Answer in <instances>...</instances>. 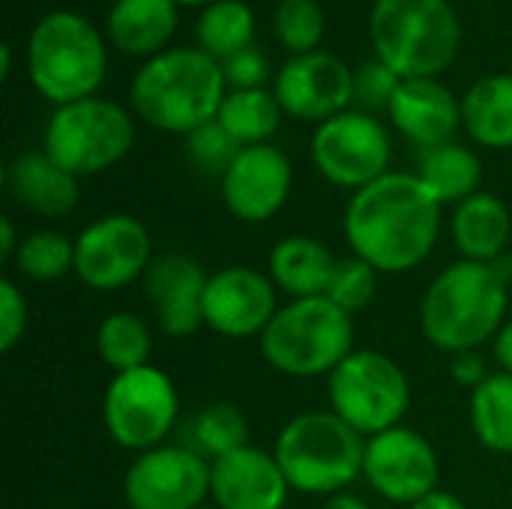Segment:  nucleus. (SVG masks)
<instances>
[{
  "label": "nucleus",
  "mask_w": 512,
  "mask_h": 509,
  "mask_svg": "<svg viewBox=\"0 0 512 509\" xmlns=\"http://www.w3.org/2000/svg\"><path fill=\"white\" fill-rule=\"evenodd\" d=\"M441 234V204L417 174L387 171L357 189L345 207V240L351 252L378 273L420 267Z\"/></svg>",
  "instance_id": "1"
},
{
  "label": "nucleus",
  "mask_w": 512,
  "mask_h": 509,
  "mask_svg": "<svg viewBox=\"0 0 512 509\" xmlns=\"http://www.w3.org/2000/svg\"><path fill=\"white\" fill-rule=\"evenodd\" d=\"M507 285L489 264L456 261L435 276L420 303V330L438 351L462 354L495 342L507 324Z\"/></svg>",
  "instance_id": "2"
},
{
  "label": "nucleus",
  "mask_w": 512,
  "mask_h": 509,
  "mask_svg": "<svg viewBox=\"0 0 512 509\" xmlns=\"http://www.w3.org/2000/svg\"><path fill=\"white\" fill-rule=\"evenodd\" d=\"M225 102V72L204 48H174L147 60L132 81L135 111L156 129L195 132L216 120Z\"/></svg>",
  "instance_id": "3"
},
{
  "label": "nucleus",
  "mask_w": 512,
  "mask_h": 509,
  "mask_svg": "<svg viewBox=\"0 0 512 509\" xmlns=\"http://www.w3.org/2000/svg\"><path fill=\"white\" fill-rule=\"evenodd\" d=\"M273 456L294 492L330 498L363 474L366 438L333 411H306L285 423Z\"/></svg>",
  "instance_id": "4"
},
{
  "label": "nucleus",
  "mask_w": 512,
  "mask_h": 509,
  "mask_svg": "<svg viewBox=\"0 0 512 509\" xmlns=\"http://www.w3.org/2000/svg\"><path fill=\"white\" fill-rule=\"evenodd\" d=\"M372 42L399 78H432L459 51V18L447 0H375Z\"/></svg>",
  "instance_id": "5"
},
{
  "label": "nucleus",
  "mask_w": 512,
  "mask_h": 509,
  "mask_svg": "<svg viewBox=\"0 0 512 509\" xmlns=\"http://www.w3.org/2000/svg\"><path fill=\"white\" fill-rule=\"evenodd\" d=\"M354 351V321L327 297L282 306L261 333L264 360L291 378L330 375Z\"/></svg>",
  "instance_id": "6"
},
{
  "label": "nucleus",
  "mask_w": 512,
  "mask_h": 509,
  "mask_svg": "<svg viewBox=\"0 0 512 509\" xmlns=\"http://www.w3.org/2000/svg\"><path fill=\"white\" fill-rule=\"evenodd\" d=\"M27 69L45 99L69 105L93 96V90L102 84L105 45L84 15L60 9L33 27Z\"/></svg>",
  "instance_id": "7"
},
{
  "label": "nucleus",
  "mask_w": 512,
  "mask_h": 509,
  "mask_svg": "<svg viewBox=\"0 0 512 509\" xmlns=\"http://www.w3.org/2000/svg\"><path fill=\"white\" fill-rule=\"evenodd\" d=\"M330 411L363 438L402 426L411 408V384L396 360L381 351H351L327 375Z\"/></svg>",
  "instance_id": "8"
},
{
  "label": "nucleus",
  "mask_w": 512,
  "mask_h": 509,
  "mask_svg": "<svg viewBox=\"0 0 512 509\" xmlns=\"http://www.w3.org/2000/svg\"><path fill=\"white\" fill-rule=\"evenodd\" d=\"M135 138L129 114L108 99H78L60 105L45 129V153L75 177L117 165Z\"/></svg>",
  "instance_id": "9"
},
{
  "label": "nucleus",
  "mask_w": 512,
  "mask_h": 509,
  "mask_svg": "<svg viewBox=\"0 0 512 509\" xmlns=\"http://www.w3.org/2000/svg\"><path fill=\"white\" fill-rule=\"evenodd\" d=\"M180 414L174 381L153 366L120 372L111 378L102 399L105 432L114 444L132 453L162 447Z\"/></svg>",
  "instance_id": "10"
},
{
  "label": "nucleus",
  "mask_w": 512,
  "mask_h": 509,
  "mask_svg": "<svg viewBox=\"0 0 512 509\" xmlns=\"http://www.w3.org/2000/svg\"><path fill=\"white\" fill-rule=\"evenodd\" d=\"M312 159L333 186L357 192L387 174L390 138L372 114L342 111L312 135Z\"/></svg>",
  "instance_id": "11"
},
{
  "label": "nucleus",
  "mask_w": 512,
  "mask_h": 509,
  "mask_svg": "<svg viewBox=\"0 0 512 509\" xmlns=\"http://www.w3.org/2000/svg\"><path fill=\"white\" fill-rule=\"evenodd\" d=\"M150 231L129 213H111L75 237V276L93 291H120L153 264Z\"/></svg>",
  "instance_id": "12"
},
{
  "label": "nucleus",
  "mask_w": 512,
  "mask_h": 509,
  "mask_svg": "<svg viewBox=\"0 0 512 509\" xmlns=\"http://www.w3.org/2000/svg\"><path fill=\"white\" fill-rule=\"evenodd\" d=\"M129 509H195L210 498V462L183 444H162L129 465L123 480Z\"/></svg>",
  "instance_id": "13"
},
{
  "label": "nucleus",
  "mask_w": 512,
  "mask_h": 509,
  "mask_svg": "<svg viewBox=\"0 0 512 509\" xmlns=\"http://www.w3.org/2000/svg\"><path fill=\"white\" fill-rule=\"evenodd\" d=\"M438 474V453L417 429L396 426L366 438L363 477L384 501L414 507L438 492Z\"/></svg>",
  "instance_id": "14"
},
{
  "label": "nucleus",
  "mask_w": 512,
  "mask_h": 509,
  "mask_svg": "<svg viewBox=\"0 0 512 509\" xmlns=\"http://www.w3.org/2000/svg\"><path fill=\"white\" fill-rule=\"evenodd\" d=\"M276 306V285L255 267H225L207 279L204 327L225 339H252L267 330Z\"/></svg>",
  "instance_id": "15"
},
{
  "label": "nucleus",
  "mask_w": 512,
  "mask_h": 509,
  "mask_svg": "<svg viewBox=\"0 0 512 509\" xmlns=\"http://www.w3.org/2000/svg\"><path fill=\"white\" fill-rule=\"evenodd\" d=\"M276 99L291 117L324 123L354 99V72L327 51L297 54L276 75Z\"/></svg>",
  "instance_id": "16"
},
{
  "label": "nucleus",
  "mask_w": 512,
  "mask_h": 509,
  "mask_svg": "<svg viewBox=\"0 0 512 509\" xmlns=\"http://www.w3.org/2000/svg\"><path fill=\"white\" fill-rule=\"evenodd\" d=\"M291 162L273 144L243 147L222 177L225 207L249 225L273 219L291 195Z\"/></svg>",
  "instance_id": "17"
},
{
  "label": "nucleus",
  "mask_w": 512,
  "mask_h": 509,
  "mask_svg": "<svg viewBox=\"0 0 512 509\" xmlns=\"http://www.w3.org/2000/svg\"><path fill=\"white\" fill-rule=\"evenodd\" d=\"M207 273L189 255L171 252L153 258L144 273V291L156 312V324L171 339H186L204 327V288Z\"/></svg>",
  "instance_id": "18"
},
{
  "label": "nucleus",
  "mask_w": 512,
  "mask_h": 509,
  "mask_svg": "<svg viewBox=\"0 0 512 509\" xmlns=\"http://www.w3.org/2000/svg\"><path fill=\"white\" fill-rule=\"evenodd\" d=\"M288 492L276 456L261 447L246 444L210 462V498L219 509H282Z\"/></svg>",
  "instance_id": "19"
},
{
  "label": "nucleus",
  "mask_w": 512,
  "mask_h": 509,
  "mask_svg": "<svg viewBox=\"0 0 512 509\" xmlns=\"http://www.w3.org/2000/svg\"><path fill=\"white\" fill-rule=\"evenodd\" d=\"M387 111L396 129L426 150L450 144L462 123V105L435 78H402Z\"/></svg>",
  "instance_id": "20"
},
{
  "label": "nucleus",
  "mask_w": 512,
  "mask_h": 509,
  "mask_svg": "<svg viewBox=\"0 0 512 509\" xmlns=\"http://www.w3.org/2000/svg\"><path fill=\"white\" fill-rule=\"evenodd\" d=\"M12 198L42 219L69 216L78 204V177L60 168L45 150L18 156L6 171Z\"/></svg>",
  "instance_id": "21"
},
{
  "label": "nucleus",
  "mask_w": 512,
  "mask_h": 509,
  "mask_svg": "<svg viewBox=\"0 0 512 509\" xmlns=\"http://www.w3.org/2000/svg\"><path fill=\"white\" fill-rule=\"evenodd\" d=\"M512 219L507 204L489 192H477L456 204L453 213V243L462 252V261L492 264L510 252Z\"/></svg>",
  "instance_id": "22"
},
{
  "label": "nucleus",
  "mask_w": 512,
  "mask_h": 509,
  "mask_svg": "<svg viewBox=\"0 0 512 509\" xmlns=\"http://www.w3.org/2000/svg\"><path fill=\"white\" fill-rule=\"evenodd\" d=\"M267 267L279 291H285L291 300H303V297L327 294L333 270H336V258L321 240L294 234L273 246Z\"/></svg>",
  "instance_id": "23"
},
{
  "label": "nucleus",
  "mask_w": 512,
  "mask_h": 509,
  "mask_svg": "<svg viewBox=\"0 0 512 509\" xmlns=\"http://www.w3.org/2000/svg\"><path fill=\"white\" fill-rule=\"evenodd\" d=\"M177 27L174 0H117L108 12V33L129 54H150Z\"/></svg>",
  "instance_id": "24"
},
{
  "label": "nucleus",
  "mask_w": 512,
  "mask_h": 509,
  "mask_svg": "<svg viewBox=\"0 0 512 509\" xmlns=\"http://www.w3.org/2000/svg\"><path fill=\"white\" fill-rule=\"evenodd\" d=\"M462 120L483 147H512V75H489L462 99Z\"/></svg>",
  "instance_id": "25"
},
{
  "label": "nucleus",
  "mask_w": 512,
  "mask_h": 509,
  "mask_svg": "<svg viewBox=\"0 0 512 509\" xmlns=\"http://www.w3.org/2000/svg\"><path fill=\"white\" fill-rule=\"evenodd\" d=\"M417 177L438 198L441 207L444 204H462L465 198L477 195L483 165L468 147L450 141L441 147H429L423 153Z\"/></svg>",
  "instance_id": "26"
},
{
  "label": "nucleus",
  "mask_w": 512,
  "mask_h": 509,
  "mask_svg": "<svg viewBox=\"0 0 512 509\" xmlns=\"http://www.w3.org/2000/svg\"><path fill=\"white\" fill-rule=\"evenodd\" d=\"M279 117H282V105L276 93H267L264 87L225 93V102L216 114L219 126L240 147L267 144V138L279 129Z\"/></svg>",
  "instance_id": "27"
},
{
  "label": "nucleus",
  "mask_w": 512,
  "mask_h": 509,
  "mask_svg": "<svg viewBox=\"0 0 512 509\" xmlns=\"http://www.w3.org/2000/svg\"><path fill=\"white\" fill-rule=\"evenodd\" d=\"M249 438V426L246 417L240 414V408L228 405V402H216L201 408L180 435V444L192 453H198L207 462H216L240 447H246Z\"/></svg>",
  "instance_id": "28"
},
{
  "label": "nucleus",
  "mask_w": 512,
  "mask_h": 509,
  "mask_svg": "<svg viewBox=\"0 0 512 509\" xmlns=\"http://www.w3.org/2000/svg\"><path fill=\"white\" fill-rule=\"evenodd\" d=\"M471 429L492 453H512V375H489L471 393Z\"/></svg>",
  "instance_id": "29"
},
{
  "label": "nucleus",
  "mask_w": 512,
  "mask_h": 509,
  "mask_svg": "<svg viewBox=\"0 0 512 509\" xmlns=\"http://www.w3.org/2000/svg\"><path fill=\"white\" fill-rule=\"evenodd\" d=\"M96 351L114 369V375H120V372H132V369L147 366L150 351H153V339H150L147 324L138 315L114 312L96 330Z\"/></svg>",
  "instance_id": "30"
},
{
  "label": "nucleus",
  "mask_w": 512,
  "mask_h": 509,
  "mask_svg": "<svg viewBox=\"0 0 512 509\" xmlns=\"http://www.w3.org/2000/svg\"><path fill=\"white\" fill-rule=\"evenodd\" d=\"M252 33H255L252 9L240 0H216L198 18L201 48L216 60H228L231 54L249 48Z\"/></svg>",
  "instance_id": "31"
},
{
  "label": "nucleus",
  "mask_w": 512,
  "mask_h": 509,
  "mask_svg": "<svg viewBox=\"0 0 512 509\" xmlns=\"http://www.w3.org/2000/svg\"><path fill=\"white\" fill-rule=\"evenodd\" d=\"M12 264L30 282H54L75 270V240L60 231H33L21 237Z\"/></svg>",
  "instance_id": "32"
},
{
  "label": "nucleus",
  "mask_w": 512,
  "mask_h": 509,
  "mask_svg": "<svg viewBox=\"0 0 512 509\" xmlns=\"http://www.w3.org/2000/svg\"><path fill=\"white\" fill-rule=\"evenodd\" d=\"M378 270L357 258V255H348V258H339L336 261V270H333V279H330V288H327V300H333L342 312H348L351 318L357 312H363L375 294H378Z\"/></svg>",
  "instance_id": "33"
},
{
  "label": "nucleus",
  "mask_w": 512,
  "mask_h": 509,
  "mask_svg": "<svg viewBox=\"0 0 512 509\" xmlns=\"http://www.w3.org/2000/svg\"><path fill=\"white\" fill-rule=\"evenodd\" d=\"M276 33L294 54H309L324 36V15L315 0H282L276 9Z\"/></svg>",
  "instance_id": "34"
},
{
  "label": "nucleus",
  "mask_w": 512,
  "mask_h": 509,
  "mask_svg": "<svg viewBox=\"0 0 512 509\" xmlns=\"http://www.w3.org/2000/svg\"><path fill=\"white\" fill-rule=\"evenodd\" d=\"M240 150L243 147L219 126V120H210L186 135V153H189L192 165L201 174H210L219 180L225 177V171L231 168V162L237 159Z\"/></svg>",
  "instance_id": "35"
},
{
  "label": "nucleus",
  "mask_w": 512,
  "mask_h": 509,
  "mask_svg": "<svg viewBox=\"0 0 512 509\" xmlns=\"http://www.w3.org/2000/svg\"><path fill=\"white\" fill-rule=\"evenodd\" d=\"M402 84V78L384 63V60H366L357 72H354V99L375 111V108H390V99L396 93V87Z\"/></svg>",
  "instance_id": "36"
},
{
  "label": "nucleus",
  "mask_w": 512,
  "mask_h": 509,
  "mask_svg": "<svg viewBox=\"0 0 512 509\" xmlns=\"http://www.w3.org/2000/svg\"><path fill=\"white\" fill-rule=\"evenodd\" d=\"M27 330V303L12 279H0V351H12Z\"/></svg>",
  "instance_id": "37"
},
{
  "label": "nucleus",
  "mask_w": 512,
  "mask_h": 509,
  "mask_svg": "<svg viewBox=\"0 0 512 509\" xmlns=\"http://www.w3.org/2000/svg\"><path fill=\"white\" fill-rule=\"evenodd\" d=\"M222 72H225V84H231L234 90H255L267 78V57L249 45L231 54L228 60H222Z\"/></svg>",
  "instance_id": "38"
},
{
  "label": "nucleus",
  "mask_w": 512,
  "mask_h": 509,
  "mask_svg": "<svg viewBox=\"0 0 512 509\" xmlns=\"http://www.w3.org/2000/svg\"><path fill=\"white\" fill-rule=\"evenodd\" d=\"M450 378L462 387H471V393L489 378L486 372V360L480 351H462V354H453V363H450Z\"/></svg>",
  "instance_id": "39"
},
{
  "label": "nucleus",
  "mask_w": 512,
  "mask_h": 509,
  "mask_svg": "<svg viewBox=\"0 0 512 509\" xmlns=\"http://www.w3.org/2000/svg\"><path fill=\"white\" fill-rule=\"evenodd\" d=\"M492 351H495V360H498L501 372L512 375V318L498 330V336L492 342Z\"/></svg>",
  "instance_id": "40"
},
{
  "label": "nucleus",
  "mask_w": 512,
  "mask_h": 509,
  "mask_svg": "<svg viewBox=\"0 0 512 509\" xmlns=\"http://www.w3.org/2000/svg\"><path fill=\"white\" fill-rule=\"evenodd\" d=\"M408 509H468L456 495H450V492H432V495H426L423 501H417L414 507Z\"/></svg>",
  "instance_id": "41"
},
{
  "label": "nucleus",
  "mask_w": 512,
  "mask_h": 509,
  "mask_svg": "<svg viewBox=\"0 0 512 509\" xmlns=\"http://www.w3.org/2000/svg\"><path fill=\"white\" fill-rule=\"evenodd\" d=\"M18 237H15V228H12V219H0V261H12L15 252H18Z\"/></svg>",
  "instance_id": "42"
},
{
  "label": "nucleus",
  "mask_w": 512,
  "mask_h": 509,
  "mask_svg": "<svg viewBox=\"0 0 512 509\" xmlns=\"http://www.w3.org/2000/svg\"><path fill=\"white\" fill-rule=\"evenodd\" d=\"M321 509H372V507H369L363 498L351 495V492H339V495H330Z\"/></svg>",
  "instance_id": "43"
},
{
  "label": "nucleus",
  "mask_w": 512,
  "mask_h": 509,
  "mask_svg": "<svg viewBox=\"0 0 512 509\" xmlns=\"http://www.w3.org/2000/svg\"><path fill=\"white\" fill-rule=\"evenodd\" d=\"M489 267H492V270L498 273V279H501V282H504V285L510 288V282H512V252H504V255H501L498 261H492Z\"/></svg>",
  "instance_id": "44"
},
{
  "label": "nucleus",
  "mask_w": 512,
  "mask_h": 509,
  "mask_svg": "<svg viewBox=\"0 0 512 509\" xmlns=\"http://www.w3.org/2000/svg\"><path fill=\"white\" fill-rule=\"evenodd\" d=\"M174 3H216V0H174Z\"/></svg>",
  "instance_id": "45"
},
{
  "label": "nucleus",
  "mask_w": 512,
  "mask_h": 509,
  "mask_svg": "<svg viewBox=\"0 0 512 509\" xmlns=\"http://www.w3.org/2000/svg\"><path fill=\"white\" fill-rule=\"evenodd\" d=\"M195 509H213V507H207V504H201V507H195Z\"/></svg>",
  "instance_id": "46"
}]
</instances>
